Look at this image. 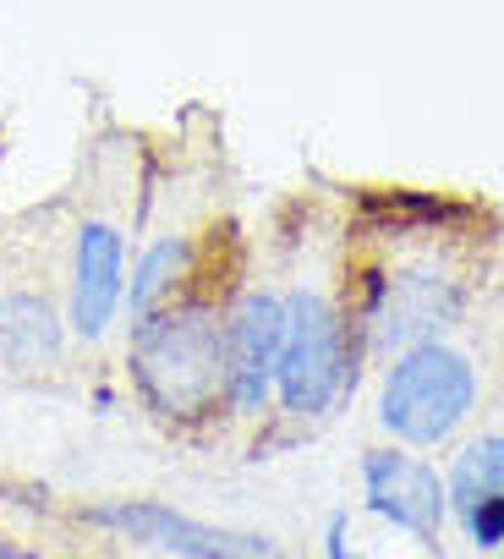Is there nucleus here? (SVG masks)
Segmentation results:
<instances>
[{"label":"nucleus","mask_w":504,"mask_h":559,"mask_svg":"<svg viewBox=\"0 0 504 559\" xmlns=\"http://www.w3.org/2000/svg\"><path fill=\"white\" fill-rule=\"evenodd\" d=\"M286 341V297L252 286L225 308V406L259 417L275 401V368Z\"/></svg>","instance_id":"obj_6"},{"label":"nucleus","mask_w":504,"mask_h":559,"mask_svg":"<svg viewBox=\"0 0 504 559\" xmlns=\"http://www.w3.org/2000/svg\"><path fill=\"white\" fill-rule=\"evenodd\" d=\"M94 526H116L148 548H165L176 559H286L275 537L259 532H230V526H208L192 521L159 499H116V504H94L88 510Z\"/></svg>","instance_id":"obj_7"},{"label":"nucleus","mask_w":504,"mask_h":559,"mask_svg":"<svg viewBox=\"0 0 504 559\" xmlns=\"http://www.w3.org/2000/svg\"><path fill=\"white\" fill-rule=\"evenodd\" d=\"M460 526L471 532V543H477V548H504V493L477 499V504L460 515Z\"/></svg>","instance_id":"obj_12"},{"label":"nucleus","mask_w":504,"mask_h":559,"mask_svg":"<svg viewBox=\"0 0 504 559\" xmlns=\"http://www.w3.org/2000/svg\"><path fill=\"white\" fill-rule=\"evenodd\" d=\"M127 368L159 423H208L225 406V302L197 286L127 324Z\"/></svg>","instance_id":"obj_1"},{"label":"nucleus","mask_w":504,"mask_h":559,"mask_svg":"<svg viewBox=\"0 0 504 559\" xmlns=\"http://www.w3.org/2000/svg\"><path fill=\"white\" fill-rule=\"evenodd\" d=\"M127 225L105 214H83L67 252V330L77 341H105L127 313Z\"/></svg>","instance_id":"obj_4"},{"label":"nucleus","mask_w":504,"mask_h":559,"mask_svg":"<svg viewBox=\"0 0 504 559\" xmlns=\"http://www.w3.org/2000/svg\"><path fill=\"white\" fill-rule=\"evenodd\" d=\"M444 493H449V510H455V515H466V510H471L477 499H488V493H504V433L471 439V444L455 455Z\"/></svg>","instance_id":"obj_11"},{"label":"nucleus","mask_w":504,"mask_h":559,"mask_svg":"<svg viewBox=\"0 0 504 559\" xmlns=\"http://www.w3.org/2000/svg\"><path fill=\"white\" fill-rule=\"evenodd\" d=\"M362 493H368L373 515H384L389 526H400L422 543L439 537L444 510H449L439 472L417 455H400V450H368L362 455Z\"/></svg>","instance_id":"obj_8"},{"label":"nucleus","mask_w":504,"mask_h":559,"mask_svg":"<svg viewBox=\"0 0 504 559\" xmlns=\"http://www.w3.org/2000/svg\"><path fill=\"white\" fill-rule=\"evenodd\" d=\"M324 559H357V554H351V521H346V515H329V532H324Z\"/></svg>","instance_id":"obj_13"},{"label":"nucleus","mask_w":504,"mask_h":559,"mask_svg":"<svg viewBox=\"0 0 504 559\" xmlns=\"http://www.w3.org/2000/svg\"><path fill=\"white\" fill-rule=\"evenodd\" d=\"M0 559H45V554H34V548H23L12 537H0Z\"/></svg>","instance_id":"obj_14"},{"label":"nucleus","mask_w":504,"mask_h":559,"mask_svg":"<svg viewBox=\"0 0 504 559\" xmlns=\"http://www.w3.org/2000/svg\"><path fill=\"white\" fill-rule=\"evenodd\" d=\"M280 297H286V341L275 368V401L291 417H324L357 379L351 319L319 286H291Z\"/></svg>","instance_id":"obj_2"},{"label":"nucleus","mask_w":504,"mask_h":559,"mask_svg":"<svg viewBox=\"0 0 504 559\" xmlns=\"http://www.w3.org/2000/svg\"><path fill=\"white\" fill-rule=\"evenodd\" d=\"M471 302V286L460 280V269L439 263V258H417L406 269H384V302L368 324L373 346L389 352H411L422 341H439Z\"/></svg>","instance_id":"obj_5"},{"label":"nucleus","mask_w":504,"mask_h":559,"mask_svg":"<svg viewBox=\"0 0 504 559\" xmlns=\"http://www.w3.org/2000/svg\"><path fill=\"white\" fill-rule=\"evenodd\" d=\"M197 263H203V247H197V236H154L148 247H143V258L132 263V274H127V324H143L148 313H159V308H170L176 297H187V292H197Z\"/></svg>","instance_id":"obj_9"},{"label":"nucleus","mask_w":504,"mask_h":559,"mask_svg":"<svg viewBox=\"0 0 504 559\" xmlns=\"http://www.w3.org/2000/svg\"><path fill=\"white\" fill-rule=\"evenodd\" d=\"M67 335V313H56L45 292H0V368H45L61 357Z\"/></svg>","instance_id":"obj_10"},{"label":"nucleus","mask_w":504,"mask_h":559,"mask_svg":"<svg viewBox=\"0 0 504 559\" xmlns=\"http://www.w3.org/2000/svg\"><path fill=\"white\" fill-rule=\"evenodd\" d=\"M477 406V368L466 352L444 341H422L400 352L379 390V423L417 450H439Z\"/></svg>","instance_id":"obj_3"}]
</instances>
